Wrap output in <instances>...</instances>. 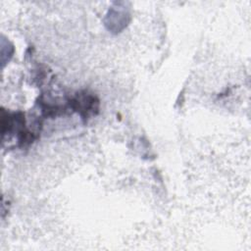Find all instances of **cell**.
<instances>
[{
	"label": "cell",
	"mask_w": 251,
	"mask_h": 251,
	"mask_svg": "<svg viewBox=\"0 0 251 251\" xmlns=\"http://www.w3.org/2000/svg\"><path fill=\"white\" fill-rule=\"evenodd\" d=\"M71 106L85 119L98 110V101L93 96L79 95L71 101Z\"/></svg>",
	"instance_id": "1"
}]
</instances>
